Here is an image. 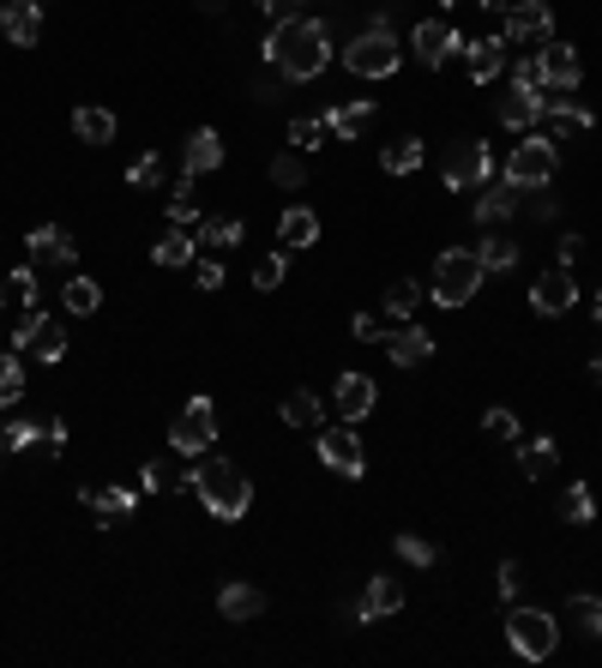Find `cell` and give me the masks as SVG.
<instances>
[{
    "mask_svg": "<svg viewBox=\"0 0 602 668\" xmlns=\"http://www.w3.org/2000/svg\"><path fill=\"white\" fill-rule=\"evenodd\" d=\"M265 61L284 73V79H319L331 66V30L319 18H284V25L265 37Z\"/></svg>",
    "mask_w": 602,
    "mask_h": 668,
    "instance_id": "1",
    "label": "cell"
},
{
    "mask_svg": "<svg viewBox=\"0 0 602 668\" xmlns=\"http://www.w3.org/2000/svg\"><path fill=\"white\" fill-rule=\"evenodd\" d=\"M193 494L205 500V512H211V518H223V525L248 518V506H253V482L229 458H205V464H199V470H193Z\"/></svg>",
    "mask_w": 602,
    "mask_h": 668,
    "instance_id": "2",
    "label": "cell"
},
{
    "mask_svg": "<svg viewBox=\"0 0 602 668\" xmlns=\"http://www.w3.org/2000/svg\"><path fill=\"white\" fill-rule=\"evenodd\" d=\"M482 260H476V253H464V248H446L440 260H434V302L440 307H464L476 295V289H482Z\"/></svg>",
    "mask_w": 602,
    "mask_h": 668,
    "instance_id": "3",
    "label": "cell"
},
{
    "mask_svg": "<svg viewBox=\"0 0 602 668\" xmlns=\"http://www.w3.org/2000/svg\"><path fill=\"white\" fill-rule=\"evenodd\" d=\"M343 66H350L355 79H392V73H398V37L386 25H367L362 37H350Z\"/></svg>",
    "mask_w": 602,
    "mask_h": 668,
    "instance_id": "4",
    "label": "cell"
},
{
    "mask_svg": "<svg viewBox=\"0 0 602 668\" xmlns=\"http://www.w3.org/2000/svg\"><path fill=\"white\" fill-rule=\"evenodd\" d=\"M554 169H561V157H554V139H542V133H530L524 144H512V157H506V181L512 187H549Z\"/></svg>",
    "mask_w": 602,
    "mask_h": 668,
    "instance_id": "5",
    "label": "cell"
},
{
    "mask_svg": "<svg viewBox=\"0 0 602 668\" xmlns=\"http://www.w3.org/2000/svg\"><path fill=\"white\" fill-rule=\"evenodd\" d=\"M506 639H512V651H518V656L542 663V656L561 644V620L542 615V608H512V615H506Z\"/></svg>",
    "mask_w": 602,
    "mask_h": 668,
    "instance_id": "6",
    "label": "cell"
},
{
    "mask_svg": "<svg viewBox=\"0 0 602 668\" xmlns=\"http://www.w3.org/2000/svg\"><path fill=\"white\" fill-rule=\"evenodd\" d=\"M494 181V151L476 139H459L452 151H446V187L452 193H471V187H488Z\"/></svg>",
    "mask_w": 602,
    "mask_h": 668,
    "instance_id": "7",
    "label": "cell"
},
{
    "mask_svg": "<svg viewBox=\"0 0 602 668\" xmlns=\"http://www.w3.org/2000/svg\"><path fill=\"white\" fill-rule=\"evenodd\" d=\"M13 350H30L37 362H61L66 355V331L54 314H42V307H25V319L13 326Z\"/></svg>",
    "mask_w": 602,
    "mask_h": 668,
    "instance_id": "8",
    "label": "cell"
},
{
    "mask_svg": "<svg viewBox=\"0 0 602 668\" xmlns=\"http://www.w3.org/2000/svg\"><path fill=\"white\" fill-rule=\"evenodd\" d=\"M217 440V404L211 398H193V404L175 416V428H170V445L181 452V458H199L205 445Z\"/></svg>",
    "mask_w": 602,
    "mask_h": 668,
    "instance_id": "9",
    "label": "cell"
},
{
    "mask_svg": "<svg viewBox=\"0 0 602 668\" xmlns=\"http://www.w3.org/2000/svg\"><path fill=\"white\" fill-rule=\"evenodd\" d=\"M410 49H416L422 66H446L452 54H471V37H459V30L440 25V18H422V25L410 30Z\"/></svg>",
    "mask_w": 602,
    "mask_h": 668,
    "instance_id": "10",
    "label": "cell"
},
{
    "mask_svg": "<svg viewBox=\"0 0 602 668\" xmlns=\"http://www.w3.org/2000/svg\"><path fill=\"white\" fill-rule=\"evenodd\" d=\"M573 302H578V283H573V272H566V265H554V272H542L537 283H530V307H537V314H549V319L573 314Z\"/></svg>",
    "mask_w": 602,
    "mask_h": 668,
    "instance_id": "11",
    "label": "cell"
},
{
    "mask_svg": "<svg viewBox=\"0 0 602 668\" xmlns=\"http://www.w3.org/2000/svg\"><path fill=\"white\" fill-rule=\"evenodd\" d=\"M554 37V13L549 0H518V7H506V42H549Z\"/></svg>",
    "mask_w": 602,
    "mask_h": 668,
    "instance_id": "12",
    "label": "cell"
},
{
    "mask_svg": "<svg viewBox=\"0 0 602 668\" xmlns=\"http://www.w3.org/2000/svg\"><path fill=\"white\" fill-rule=\"evenodd\" d=\"M537 61H542V85H549V91H573L578 79H585V61H578V49L573 42H542L537 49Z\"/></svg>",
    "mask_w": 602,
    "mask_h": 668,
    "instance_id": "13",
    "label": "cell"
},
{
    "mask_svg": "<svg viewBox=\"0 0 602 668\" xmlns=\"http://www.w3.org/2000/svg\"><path fill=\"white\" fill-rule=\"evenodd\" d=\"M319 458H326V470H338V476H362V440H355L350 433V421H343V428H319Z\"/></svg>",
    "mask_w": 602,
    "mask_h": 668,
    "instance_id": "14",
    "label": "cell"
},
{
    "mask_svg": "<svg viewBox=\"0 0 602 668\" xmlns=\"http://www.w3.org/2000/svg\"><path fill=\"white\" fill-rule=\"evenodd\" d=\"M542 127H549L554 144H561V139H573V133H590V127H597V115L561 91V97H542Z\"/></svg>",
    "mask_w": 602,
    "mask_h": 668,
    "instance_id": "15",
    "label": "cell"
},
{
    "mask_svg": "<svg viewBox=\"0 0 602 668\" xmlns=\"http://www.w3.org/2000/svg\"><path fill=\"white\" fill-rule=\"evenodd\" d=\"M0 30L13 37V49H30L42 37V13L37 0H0Z\"/></svg>",
    "mask_w": 602,
    "mask_h": 668,
    "instance_id": "16",
    "label": "cell"
},
{
    "mask_svg": "<svg viewBox=\"0 0 602 668\" xmlns=\"http://www.w3.org/2000/svg\"><path fill=\"white\" fill-rule=\"evenodd\" d=\"M73 236H66L61 223H37L30 229V265H73Z\"/></svg>",
    "mask_w": 602,
    "mask_h": 668,
    "instance_id": "17",
    "label": "cell"
},
{
    "mask_svg": "<svg viewBox=\"0 0 602 668\" xmlns=\"http://www.w3.org/2000/svg\"><path fill=\"white\" fill-rule=\"evenodd\" d=\"M500 127H512V133H524V127H537L542 121V91H518V85H512L506 97H500Z\"/></svg>",
    "mask_w": 602,
    "mask_h": 668,
    "instance_id": "18",
    "label": "cell"
},
{
    "mask_svg": "<svg viewBox=\"0 0 602 668\" xmlns=\"http://www.w3.org/2000/svg\"><path fill=\"white\" fill-rule=\"evenodd\" d=\"M398 603H404L398 578H367L362 603H355V620H386V615H398Z\"/></svg>",
    "mask_w": 602,
    "mask_h": 668,
    "instance_id": "19",
    "label": "cell"
},
{
    "mask_svg": "<svg viewBox=\"0 0 602 668\" xmlns=\"http://www.w3.org/2000/svg\"><path fill=\"white\" fill-rule=\"evenodd\" d=\"M277 241H284V253H301V248H314L319 241V217L308 205H289L284 223H277Z\"/></svg>",
    "mask_w": 602,
    "mask_h": 668,
    "instance_id": "20",
    "label": "cell"
},
{
    "mask_svg": "<svg viewBox=\"0 0 602 668\" xmlns=\"http://www.w3.org/2000/svg\"><path fill=\"white\" fill-rule=\"evenodd\" d=\"M386 355H392L398 367H422L434 355V338L422 326H404V331H386Z\"/></svg>",
    "mask_w": 602,
    "mask_h": 668,
    "instance_id": "21",
    "label": "cell"
},
{
    "mask_svg": "<svg viewBox=\"0 0 602 668\" xmlns=\"http://www.w3.org/2000/svg\"><path fill=\"white\" fill-rule=\"evenodd\" d=\"M500 73H506V37L471 42V79H476V85H494Z\"/></svg>",
    "mask_w": 602,
    "mask_h": 668,
    "instance_id": "22",
    "label": "cell"
},
{
    "mask_svg": "<svg viewBox=\"0 0 602 668\" xmlns=\"http://www.w3.org/2000/svg\"><path fill=\"white\" fill-rule=\"evenodd\" d=\"M367 409H374V380H367V374H343V380H338V416L343 421H362Z\"/></svg>",
    "mask_w": 602,
    "mask_h": 668,
    "instance_id": "23",
    "label": "cell"
},
{
    "mask_svg": "<svg viewBox=\"0 0 602 668\" xmlns=\"http://www.w3.org/2000/svg\"><path fill=\"white\" fill-rule=\"evenodd\" d=\"M374 121V103L367 97H355V103H338V109H326V133L331 139H355V133Z\"/></svg>",
    "mask_w": 602,
    "mask_h": 668,
    "instance_id": "24",
    "label": "cell"
},
{
    "mask_svg": "<svg viewBox=\"0 0 602 668\" xmlns=\"http://www.w3.org/2000/svg\"><path fill=\"white\" fill-rule=\"evenodd\" d=\"M217 608H223V620H260L265 615V596L253 584H223Z\"/></svg>",
    "mask_w": 602,
    "mask_h": 668,
    "instance_id": "25",
    "label": "cell"
},
{
    "mask_svg": "<svg viewBox=\"0 0 602 668\" xmlns=\"http://www.w3.org/2000/svg\"><path fill=\"white\" fill-rule=\"evenodd\" d=\"M211 169H223V139L211 127H199L187 139V175H211Z\"/></svg>",
    "mask_w": 602,
    "mask_h": 668,
    "instance_id": "26",
    "label": "cell"
},
{
    "mask_svg": "<svg viewBox=\"0 0 602 668\" xmlns=\"http://www.w3.org/2000/svg\"><path fill=\"white\" fill-rule=\"evenodd\" d=\"M193 241H199V236H187L181 223H175V229H163V236L151 241V260L170 265V272H175V265H193Z\"/></svg>",
    "mask_w": 602,
    "mask_h": 668,
    "instance_id": "27",
    "label": "cell"
},
{
    "mask_svg": "<svg viewBox=\"0 0 602 668\" xmlns=\"http://www.w3.org/2000/svg\"><path fill=\"white\" fill-rule=\"evenodd\" d=\"M518 193H524V187H512V181H488V193L482 199H476V223H506L512 217V211H518Z\"/></svg>",
    "mask_w": 602,
    "mask_h": 668,
    "instance_id": "28",
    "label": "cell"
},
{
    "mask_svg": "<svg viewBox=\"0 0 602 668\" xmlns=\"http://www.w3.org/2000/svg\"><path fill=\"white\" fill-rule=\"evenodd\" d=\"M73 133H79L85 144H109V139H115V115L97 109V103H85L79 115H73Z\"/></svg>",
    "mask_w": 602,
    "mask_h": 668,
    "instance_id": "29",
    "label": "cell"
},
{
    "mask_svg": "<svg viewBox=\"0 0 602 668\" xmlns=\"http://www.w3.org/2000/svg\"><path fill=\"white\" fill-rule=\"evenodd\" d=\"M61 302H66V314H97L103 307V283L97 277H66Z\"/></svg>",
    "mask_w": 602,
    "mask_h": 668,
    "instance_id": "30",
    "label": "cell"
},
{
    "mask_svg": "<svg viewBox=\"0 0 602 668\" xmlns=\"http://www.w3.org/2000/svg\"><path fill=\"white\" fill-rule=\"evenodd\" d=\"M284 421H289V428H326V409H319V398L314 392H289L284 398Z\"/></svg>",
    "mask_w": 602,
    "mask_h": 668,
    "instance_id": "31",
    "label": "cell"
},
{
    "mask_svg": "<svg viewBox=\"0 0 602 668\" xmlns=\"http://www.w3.org/2000/svg\"><path fill=\"white\" fill-rule=\"evenodd\" d=\"M566 620H573L585 639H602V596H585V590L566 596Z\"/></svg>",
    "mask_w": 602,
    "mask_h": 668,
    "instance_id": "32",
    "label": "cell"
},
{
    "mask_svg": "<svg viewBox=\"0 0 602 668\" xmlns=\"http://www.w3.org/2000/svg\"><path fill=\"white\" fill-rule=\"evenodd\" d=\"M554 464H561V445H554L549 433H542V440H530V445L518 452V470H524V476H537V482L554 470Z\"/></svg>",
    "mask_w": 602,
    "mask_h": 668,
    "instance_id": "33",
    "label": "cell"
},
{
    "mask_svg": "<svg viewBox=\"0 0 602 668\" xmlns=\"http://www.w3.org/2000/svg\"><path fill=\"white\" fill-rule=\"evenodd\" d=\"M380 169L386 175H416L422 169V139H392L380 151Z\"/></svg>",
    "mask_w": 602,
    "mask_h": 668,
    "instance_id": "34",
    "label": "cell"
},
{
    "mask_svg": "<svg viewBox=\"0 0 602 668\" xmlns=\"http://www.w3.org/2000/svg\"><path fill=\"white\" fill-rule=\"evenodd\" d=\"M85 506L103 512V518H127L139 500H133V488H85Z\"/></svg>",
    "mask_w": 602,
    "mask_h": 668,
    "instance_id": "35",
    "label": "cell"
},
{
    "mask_svg": "<svg viewBox=\"0 0 602 668\" xmlns=\"http://www.w3.org/2000/svg\"><path fill=\"white\" fill-rule=\"evenodd\" d=\"M561 518L566 525H590V518H597V494H590V482H573L561 494Z\"/></svg>",
    "mask_w": 602,
    "mask_h": 668,
    "instance_id": "36",
    "label": "cell"
},
{
    "mask_svg": "<svg viewBox=\"0 0 602 668\" xmlns=\"http://www.w3.org/2000/svg\"><path fill=\"white\" fill-rule=\"evenodd\" d=\"M476 260H482V272H512V265H518V241L488 236L482 248H476Z\"/></svg>",
    "mask_w": 602,
    "mask_h": 668,
    "instance_id": "37",
    "label": "cell"
},
{
    "mask_svg": "<svg viewBox=\"0 0 602 668\" xmlns=\"http://www.w3.org/2000/svg\"><path fill=\"white\" fill-rule=\"evenodd\" d=\"M37 440H49V428H42V421H30V416H18V421H7V428H0V445H7V452H25V445H37Z\"/></svg>",
    "mask_w": 602,
    "mask_h": 668,
    "instance_id": "38",
    "label": "cell"
},
{
    "mask_svg": "<svg viewBox=\"0 0 602 668\" xmlns=\"http://www.w3.org/2000/svg\"><path fill=\"white\" fill-rule=\"evenodd\" d=\"M193 181H199V175H181V181L170 187V223H181V229H187V223H199V205H193Z\"/></svg>",
    "mask_w": 602,
    "mask_h": 668,
    "instance_id": "39",
    "label": "cell"
},
{
    "mask_svg": "<svg viewBox=\"0 0 602 668\" xmlns=\"http://www.w3.org/2000/svg\"><path fill=\"white\" fill-rule=\"evenodd\" d=\"M139 488H151V494H158V488H193V470H175V464H145Z\"/></svg>",
    "mask_w": 602,
    "mask_h": 668,
    "instance_id": "40",
    "label": "cell"
},
{
    "mask_svg": "<svg viewBox=\"0 0 602 668\" xmlns=\"http://www.w3.org/2000/svg\"><path fill=\"white\" fill-rule=\"evenodd\" d=\"M398 560H410V566H434V560H440V549H434L428 537H416V530H398Z\"/></svg>",
    "mask_w": 602,
    "mask_h": 668,
    "instance_id": "41",
    "label": "cell"
},
{
    "mask_svg": "<svg viewBox=\"0 0 602 668\" xmlns=\"http://www.w3.org/2000/svg\"><path fill=\"white\" fill-rule=\"evenodd\" d=\"M199 241H211V248H236V241H241V217H205V223H199Z\"/></svg>",
    "mask_w": 602,
    "mask_h": 668,
    "instance_id": "42",
    "label": "cell"
},
{
    "mask_svg": "<svg viewBox=\"0 0 602 668\" xmlns=\"http://www.w3.org/2000/svg\"><path fill=\"white\" fill-rule=\"evenodd\" d=\"M127 181H133V187H163V181H170V169H163V157H158V151H145V157H133Z\"/></svg>",
    "mask_w": 602,
    "mask_h": 668,
    "instance_id": "43",
    "label": "cell"
},
{
    "mask_svg": "<svg viewBox=\"0 0 602 668\" xmlns=\"http://www.w3.org/2000/svg\"><path fill=\"white\" fill-rule=\"evenodd\" d=\"M416 302H422V283H410V277H398L392 289H386V314H416Z\"/></svg>",
    "mask_w": 602,
    "mask_h": 668,
    "instance_id": "44",
    "label": "cell"
},
{
    "mask_svg": "<svg viewBox=\"0 0 602 668\" xmlns=\"http://www.w3.org/2000/svg\"><path fill=\"white\" fill-rule=\"evenodd\" d=\"M25 398V367L18 355H0V404H18Z\"/></svg>",
    "mask_w": 602,
    "mask_h": 668,
    "instance_id": "45",
    "label": "cell"
},
{
    "mask_svg": "<svg viewBox=\"0 0 602 668\" xmlns=\"http://www.w3.org/2000/svg\"><path fill=\"white\" fill-rule=\"evenodd\" d=\"M319 139H326V121H289V144H296L301 157L319 151Z\"/></svg>",
    "mask_w": 602,
    "mask_h": 668,
    "instance_id": "46",
    "label": "cell"
},
{
    "mask_svg": "<svg viewBox=\"0 0 602 668\" xmlns=\"http://www.w3.org/2000/svg\"><path fill=\"white\" fill-rule=\"evenodd\" d=\"M301 175H308V163H301L296 151H284V157H272V181H277V187H301Z\"/></svg>",
    "mask_w": 602,
    "mask_h": 668,
    "instance_id": "47",
    "label": "cell"
},
{
    "mask_svg": "<svg viewBox=\"0 0 602 668\" xmlns=\"http://www.w3.org/2000/svg\"><path fill=\"white\" fill-rule=\"evenodd\" d=\"M512 85H518V91H549V85H542V61H537V54H524V61L512 66Z\"/></svg>",
    "mask_w": 602,
    "mask_h": 668,
    "instance_id": "48",
    "label": "cell"
},
{
    "mask_svg": "<svg viewBox=\"0 0 602 668\" xmlns=\"http://www.w3.org/2000/svg\"><path fill=\"white\" fill-rule=\"evenodd\" d=\"M277 283H284V253H265L253 265V289H277Z\"/></svg>",
    "mask_w": 602,
    "mask_h": 668,
    "instance_id": "49",
    "label": "cell"
},
{
    "mask_svg": "<svg viewBox=\"0 0 602 668\" xmlns=\"http://www.w3.org/2000/svg\"><path fill=\"white\" fill-rule=\"evenodd\" d=\"M482 433H494V440H518V416H512V409H488Z\"/></svg>",
    "mask_w": 602,
    "mask_h": 668,
    "instance_id": "50",
    "label": "cell"
},
{
    "mask_svg": "<svg viewBox=\"0 0 602 668\" xmlns=\"http://www.w3.org/2000/svg\"><path fill=\"white\" fill-rule=\"evenodd\" d=\"M7 289H13V295H18L25 307H37V272H30V265H18V272L7 277Z\"/></svg>",
    "mask_w": 602,
    "mask_h": 668,
    "instance_id": "51",
    "label": "cell"
},
{
    "mask_svg": "<svg viewBox=\"0 0 602 668\" xmlns=\"http://www.w3.org/2000/svg\"><path fill=\"white\" fill-rule=\"evenodd\" d=\"M350 331H355L362 343H380V338H386V326H380L374 314H355V319H350Z\"/></svg>",
    "mask_w": 602,
    "mask_h": 668,
    "instance_id": "52",
    "label": "cell"
},
{
    "mask_svg": "<svg viewBox=\"0 0 602 668\" xmlns=\"http://www.w3.org/2000/svg\"><path fill=\"white\" fill-rule=\"evenodd\" d=\"M253 7H260V13H272L277 25H284V18H301V0H253Z\"/></svg>",
    "mask_w": 602,
    "mask_h": 668,
    "instance_id": "53",
    "label": "cell"
},
{
    "mask_svg": "<svg viewBox=\"0 0 602 668\" xmlns=\"http://www.w3.org/2000/svg\"><path fill=\"white\" fill-rule=\"evenodd\" d=\"M518 584H524L518 560H506V566H500V596H506V603H512V596H518Z\"/></svg>",
    "mask_w": 602,
    "mask_h": 668,
    "instance_id": "54",
    "label": "cell"
},
{
    "mask_svg": "<svg viewBox=\"0 0 602 668\" xmlns=\"http://www.w3.org/2000/svg\"><path fill=\"white\" fill-rule=\"evenodd\" d=\"M199 289H223V265L217 260H199Z\"/></svg>",
    "mask_w": 602,
    "mask_h": 668,
    "instance_id": "55",
    "label": "cell"
},
{
    "mask_svg": "<svg viewBox=\"0 0 602 668\" xmlns=\"http://www.w3.org/2000/svg\"><path fill=\"white\" fill-rule=\"evenodd\" d=\"M573 260H578V236H561V265L573 272Z\"/></svg>",
    "mask_w": 602,
    "mask_h": 668,
    "instance_id": "56",
    "label": "cell"
},
{
    "mask_svg": "<svg viewBox=\"0 0 602 668\" xmlns=\"http://www.w3.org/2000/svg\"><path fill=\"white\" fill-rule=\"evenodd\" d=\"M476 7H488V13H506L512 0H476Z\"/></svg>",
    "mask_w": 602,
    "mask_h": 668,
    "instance_id": "57",
    "label": "cell"
},
{
    "mask_svg": "<svg viewBox=\"0 0 602 668\" xmlns=\"http://www.w3.org/2000/svg\"><path fill=\"white\" fill-rule=\"evenodd\" d=\"M199 13H223V0H193Z\"/></svg>",
    "mask_w": 602,
    "mask_h": 668,
    "instance_id": "58",
    "label": "cell"
},
{
    "mask_svg": "<svg viewBox=\"0 0 602 668\" xmlns=\"http://www.w3.org/2000/svg\"><path fill=\"white\" fill-rule=\"evenodd\" d=\"M590 374H597V380H602V355H597V362H590Z\"/></svg>",
    "mask_w": 602,
    "mask_h": 668,
    "instance_id": "59",
    "label": "cell"
},
{
    "mask_svg": "<svg viewBox=\"0 0 602 668\" xmlns=\"http://www.w3.org/2000/svg\"><path fill=\"white\" fill-rule=\"evenodd\" d=\"M597 326H602V295H597Z\"/></svg>",
    "mask_w": 602,
    "mask_h": 668,
    "instance_id": "60",
    "label": "cell"
},
{
    "mask_svg": "<svg viewBox=\"0 0 602 668\" xmlns=\"http://www.w3.org/2000/svg\"><path fill=\"white\" fill-rule=\"evenodd\" d=\"M446 7H464V0H446Z\"/></svg>",
    "mask_w": 602,
    "mask_h": 668,
    "instance_id": "61",
    "label": "cell"
},
{
    "mask_svg": "<svg viewBox=\"0 0 602 668\" xmlns=\"http://www.w3.org/2000/svg\"><path fill=\"white\" fill-rule=\"evenodd\" d=\"M0 295H7V283H0Z\"/></svg>",
    "mask_w": 602,
    "mask_h": 668,
    "instance_id": "62",
    "label": "cell"
}]
</instances>
